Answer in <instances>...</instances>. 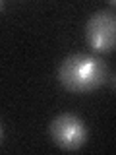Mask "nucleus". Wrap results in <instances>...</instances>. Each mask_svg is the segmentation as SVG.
<instances>
[{"instance_id":"f257e3e1","label":"nucleus","mask_w":116,"mask_h":155,"mask_svg":"<svg viewBox=\"0 0 116 155\" xmlns=\"http://www.w3.org/2000/svg\"><path fill=\"white\" fill-rule=\"evenodd\" d=\"M108 80V70L101 56L91 52L68 54L58 66V81L70 93H91Z\"/></svg>"},{"instance_id":"20e7f679","label":"nucleus","mask_w":116,"mask_h":155,"mask_svg":"<svg viewBox=\"0 0 116 155\" xmlns=\"http://www.w3.org/2000/svg\"><path fill=\"white\" fill-rule=\"evenodd\" d=\"M108 81H110V87H112V89H116V74H112L108 78Z\"/></svg>"},{"instance_id":"39448f33","label":"nucleus","mask_w":116,"mask_h":155,"mask_svg":"<svg viewBox=\"0 0 116 155\" xmlns=\"http://www.w3.org/2000/svg\"><path fill=\"white\" fill-rule=\"evenodd\" d=\"M110 8H112V10L116 8V0H110Z\"/></svg>"},{"instance_id":"f03ea898","label":"nucleus","mask_w":116,"mask_h":155,"mask_svg":"<svg viewBox=\"0 0 116 155\" xmlns=\"http://www.w3.org/2000/svg\"><path fill=\"white\" fill-rule=\"evenodd\" d=\"M85 41L95 54H108L116 48V12L99 8L85 23Z\"/></svg>"},{"instance_id":"7ed1b4c3","label":"nucleus","mask_w":116,"mask_h":155,"mask_svg":"<svg viewBox=\"0 0 116 155\" xmlns=\"http://www.w3.org/2000/svg\"><path fill=\"white\" fill-rule=\"evenodd\" d=\"M50 140L64 151H77L87 143V126L77 114L62 113L48 126Z\"/></svg>"}]
</instances>
